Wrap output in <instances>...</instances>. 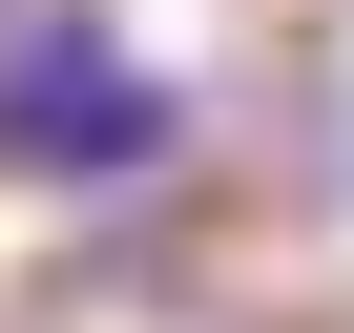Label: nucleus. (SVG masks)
Masks as SVG:
<instances>
[{
    "label": "nucleus",
    "mask_w": 354,
    "mask_h": 333,
    "mask_svg": "<svg viewBox=\"0 0 354 333\" xmlns=\"http://www.w3.org/2000/svg\"><path fill=\"white\" fill-rule=\"evenodd\" d=\"M167 146H188V84H167L104 0H21V21H0V166H21V188L104 209V188H146Z\"/></svg>",
    "instance_id": "obj_1"
},
{
    "label": "nucleus",
    "mask_w": 354,
    "mask_h": 333,
    "mask_svg": "<svg viewBox=\"0 0 354 333\" xmlns=\"http://www.w3.org/2000/svg\"><path fill=\"white\" fill-rule=\"evenodd\" d=\"M0 21H21V0H0Z\"/></svg>",
    "instance_id": "obj_2"
}]
</instances>
